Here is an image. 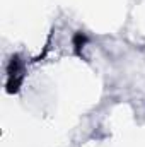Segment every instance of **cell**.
<instances>
[{"label":"cell","instance_id":"obj_1","mask_svg":"<svg viewBox=\"0 0 145 147\" xmlns=\"http://www.w3.org/2000/svg\"><path fill=\"white\" fill-rule=\"evenodd\" d=\"M87 43V38L85 34H82V33H77L75 36H73V46H75V53H80V48H84V45Z\"/></svg>","mask_w":145,"mask_h":147}]
</instances>
